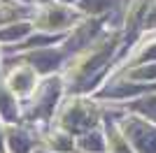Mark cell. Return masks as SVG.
<instances>
[{"label": "cell", "mask_w": 156, "mask_h": 153, "mask_svg": "<svg viewBox=\"0 0 156 153\" xmlns=\"http://www.w3.org/2000/svg\"><path fill=\"white\" fill-rule=\"evenodd\" d=\"M103 114H107V111H103L96 97H89L84 93H72V95H65L61 100L51 123L68 130L75 137H79L89 130L100 127V123H105Z\"/></svg>", "instance_id": "1"}, {"label": "cell", "mask_w": 156, "mask_h": 153, "mask_svg": "<svg viewBox=\"0 0 156 153\" xmlns=\"http://www.w3.org/2000/svg\"><path fill=\"white\" fill-rule=\"evenodd\" d=\"M63 90H65V79L61 72L42 76L37 88L33 90V95L21 102V118H23V123L49 125L54 121V114H56L61 100H63Z\"/></svg>", "instance_id": "2"}, {"label": "cell", "mask_w": 156, "mask_h": 153, "mask_svg": "<svg viewBox=\"0 0 156 153\" xmlns=\"http://www.w3.org/2000/svg\"><path fill=\"white\" fill-rule=\"evenodd\" d=\"M86 16L77 7L63 5V2H51L44 7H35L33 23L37 32H49V35H68L72 28H77Z\"/></svg>", "instance_id": "3"}, {"label": "cell", "mask_w": 156, "mask_h": 153, "mask_svg": "<svg viewBox=\"0 0 156 153\" xmlns=\"http://www.w3.org/2000/svg\"><path fill=\"white\" fill-rule=\"evenodd\" d=\"M110 116L117 121L119 130L124 132L126 141L135 153H156V123L147 121L137 114H126V111H112Z\"/></svg>", "instance_id": "4"}, {"label": "cell", "mask_w": 156, "mask_h": 153, "mask_svg": "<svg viewBox=\"0 0 156 153\" xmlns=\"http://www.w3.org/2000/svg\"><path fill=\"white\" fill-rule=\"evenodd\" d=\"M117 107L126 109V111H133V114L156 123V90H144L140 97H135V100H130V102L121 100V102H117Z\"/></svg>", "instance_id": "5"}, {"label": "cell", "mask_w": 156, "mask_h": 153, "mask_svg": "<svg viewBox=\"0 0 156 153\" xmlns=\"http://www.w3.org/2000/svg\"><path fill=\"white\" fill-rule=\"evenodd\" d=\"M77 153H107L105 127H96L77 137Z\"/></svg>", "instance_id": "6"}, {"label": "cell", "mask_w": 156, "mask_h": 153, "mask_svg": "<svg viewBox=\"0 0 156 153\" xmlns=\"http://www.w3.org/2000/svg\"><path fill=\"white\" fill-rule=\"evenodd\" d=\"M35 153H54V151H44V148H37Z\"/></svg>", "instance_id": "7"}, {"label": "cell", "mask_w": 156, "mask_h": 153, "mask_svg": "<svg viewBox=\"0 0 156 153\" xmlns=\"http://www.w3.org/2000/svg\"><path fill=\"white\" fill-rule=\"evenodd\" d=\"M0 72H2V49H0Z\"/></svg>", "instance_id": "8"}]
</instances>
